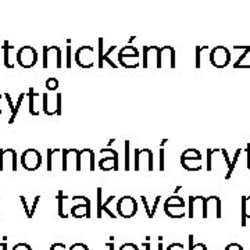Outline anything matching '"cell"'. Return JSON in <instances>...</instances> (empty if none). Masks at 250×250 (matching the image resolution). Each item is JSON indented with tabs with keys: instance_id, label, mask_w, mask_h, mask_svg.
<instances>
[{
	"instance_id": "obj_46",
	"label": "cell",
	"mask_w": 250,
	"mask_h": 250,
	"mask_svg": "<svg viewBox=\"0 0 250 250\" xmlns=\"http://www.w3.org/2000/svg\"><path fill=\"white\" fill-rule=\"evenodd\" d=\"M166 250H185V248H184V245H182V243H179V242H174V243H171L170 246H168Z\"/></svg>"
},
{
	"instance_id": "obj_1",
	"label": "cell",
	"mask_w": 250,
	"mask_h": 250,
	"mask_svg": "<svg viewBox=\"0 0 250 250\" xmlns=\"http://www.w3.org/2000/svg\"><path fill=\"white\" fill-rule=\"evenodd\" d=\"M118 64L124 68H138L141 64V53L135 46H124L118 50Z\"/></svg>"
},
{
	"instance_id": "obj_38",
	"label": "cell",
	"mask_w": 250,
	"mask_h": 250,
	"mask_svg": "<svg viewBox=\"0 0 250 250\" xmlns=\"http://www.w3.org/2000/svg\"><path fill=\"white\" fill-rule=\"evenodd\" d=\"M45 86L47 90L54 92V90H57V88L60 86V83H59V80H56V78H47L45 82Z\"/></svg>"
},
{
	"instance_id": "obj_26",
	"label": "cell",
	"mask_w": 250,
	"mask_h": 250,
	"mask_svg": "<svg viewBox=\"0 0 250 250\" xmlns=\"http://www.w3.org/2000/svg\"><path fill=\"white\" fill-rule=\"evenodd\" d=\"M181 166L187 171H200L203 168L202 160H197V159H182L181 157Z\"/></svg>"
},
{
	"instance_id": "obj_58",
	"label": "cell",
	"mask_w": 250,
	"mask_h": 250,
	"mask_svg": "<svg viewBox=\"0 0 250 250\" xmlns=\"http://www.w3.org/2000/svg\"><path fill=\"white\" fill-rule=\"evenodd\" d=\"M0 207H1V197H0ZM1 210V208H0ZM0 217H1V214H0Z\"/></svg>"
},
{
	"instance_id": "obj_30",
	"label": "cell",
	"mask_w": 250,
	"mask_h": 250,
	"mask_svg": "<svg viewBox=\"0 0 250 250\" xmlns=\"http://www.w3.org/2000/svg\"><path fill=\"white\" fill-rule=\"evenodd\" d=\"M57 205H59V215L62 218H68V215L65 213V196H64V192L59 190L57 192Z\"/></svg>"
},
{
	"instance_id": "obj_10",
	"label": "cell",
	"mask_w": 250,
	"mask_h": 250,
	"mask_svg": "<svg viewBox=\"0 0 250 250\" xmlns=\"http://www.w3.org/2000/svg\"><path fill=\"white\" fill-rule=\"evenodd\" d=\"M21 166L27 171H36L42 166V154L36 149H27L21 154Z\"/></svg>"
},
{
	"instance_id": "obj_17",
	"label": "cell",
	"mask_w": 250,
	"mask_h": 250,
	"mask_svg": "<svg viewBox=\"0 0 250 250\" xmlns=\"http://www.w3.org/2000/svg\"><path fill=\"white\" fill-rule=\"evenodd\" d=\"M159 49L157 46H143L142 49V67L149 68V67H156L157 68V62H159Z\"/></svg>"
},
{
	"instance_id": "obj_50",
	"label": "cell",
	"mask_w": 250,
	"mask_h": 250,
	"mask_svg": "<svg viewBox=\"0 0 250 250\" xmlns=\"http://www.w3.org/2000/svg\"><path fill=\"white\" fill-rule=\"evenodd\" d=\"M4 95H0V114L3 113V103H4Z\"/></svg>"
},
{
	"instance_id": "obj_15",
	"label": "cell",
	"mask_w": 250,
	"mask_h": 250,
	"mask_svg": "<svg viewBox=\"0 0 250 250\" xmlns=\"http://www.w3.org/2000/svg\"><path fill=\"white\" fill-rule=\"evenodd\" d=\"M205 203V196H189V200H188V217L189 218H196V217L203 218Z\"/></svg>"
},
{
	"instance_id": "obj_52",
	"label": "cell",
	"mask_w": 250,
	"mask_h": 250,
	"mask_svg": "<svg viewBox=\"0 0 250 250\" xmlns=\"http://www.w3.org/2000/svg\"><path fill=\"white\" fill-rule=\"evenodd\" d=\"M0 250H7V242H0Z\"/></svg>"
},
{
	"instance_id": "obj_11",
	"label": "cell",
	"mask_w": 250,
	"mask_h": 250,
	"mask_svg": "<svg viewBox=\"0 0 250 250\" xmlns=\"http://www.w3.org/2000/svg\"><path fill=\"white\" fill-rule=\"evenodd\" d=\"M17 171V152L14 149H0V172Z\"/></svg>"
},
{
	"instance_id": "obj_33",
	"label": "cell",
	"mask_w": 250,
	"mask_h": 250,
	"mask_svg": "<svg viewBox=\"0 0 250 250\" xmlns=\"http://www.w3.org/2000/svg\"><path fill=\"white\" fill-rule=\"evenodd\" d=\"M164 206H182V207H187V203H185L184 197H181L179 195H171L164 202Z\"/></svg>"
},
{
	"instance_id": "obj_12",
	"label": "cell",
	"mask_w": 250,
	"mask_h": 250,
	"mask_svg": "<svg viewBox=\"0 0 250 250\" xmlns=\"http://www.w3.org/2000/svg\"><path fill=\"white\" fill-rule=\"evenodd\" d=\"M100 153H104L106 157L99 160V168L103 171H118V153L114 149H102Z\"/></svg>"
},
{
	"instance_id": "obj_37",
	"label": "cell",
	"mask_w": 250,
	"mask_h": 250,
	"mask_svg": "<svg viewBox=\"0 0 250 250\" xmlns=\"http://www.w3.org/2000/svg\"><path fill=\"white\" fill-rule=\"evenodd\" d=\"M189 250H207V246L202 242L195 243V236L189 235Z\"/></svg>"
},
{
	"instance_id": "obj_35",
	"label": "cell",
	"mask_w": 250,
	"mask_h": 250,
	"mask_svg": "<svg viewBox=\"0 0 250 250\" xmlns=\"http://www.w3.org/2000/svg\"><path fill=\"white\" fill-rule=\"evenodd\" d=\"M181 157L182 159H197V160H202V153L199 152L197 149H187L181 154Z\"/></svg>"
},
{
	"instance_id": "obj_40",
	"label": "cell",
	"mask_w": 250,
	"mask_h": 250,
	"mask_svg": "<svg viewBox=\"0 0 250 250\" xmlns=\"http://www.w3.org/2000/svg\"><path fill=\"white\" fill-rule=\"evenodd\" d=\"M160 200H161V196H156L154 197V200H153L152 206H150V214H152V218H154V215H156L157 207H159V205H160Z\"/></svg>"
},
{
	"instance_id": "obj_9",
	"label": "cell",
	"mask_w": 250,
	"mask_h": 250,
	"mask_svg": "<svg viewBox=\"0 0 250 250\" xmlns=\"http://www.w3.org/2000/svg\"><path fill=\"white\" fill-rule=\"evenodd\" d=\"M38 62V52L32 46H22L17 52V64L22 68H32Z\"/></svg>"
},
{
	"instance_id": "obj_25",
	"label": "cell",
	"mask_w": 250,
	"mask_h": 250,
	"mask_svg": "<svg viewBox=\"0 0 250 250\" xmlns=\"http://www.w3.org/2000/svg\"><path fill=\"white\" fill-rule=\"evenodd\" d=\"M242 217L241 224L242 227H246L248 220H250V196H242Z\"/></svg>"
},
{
	"instance_id": "obj_31",
	"label": "cell",
	"mask_w": 250,
	"mask_h": 250,
	"mask_svg": "<svg viewBox=\"0 0 250 250\" xmlns=\"http://www.w3.org/2000/svg\"><path fill=\"white\" fill-rule=\"evenodd\" d=\"M207 50H208V46H196L195 47V67L196 68L202 67V57Z\"/></svg>"
},
{
	"instance_id": "obj_2",
	"label": "cell",
	"mask_w": 250,
	"mask_h": 250,
	"mask_svg": "<svg viewBox=\"0 0 250 250\" xmlns=\"http://www.w3.org/2000/svg\"><path fill=\"white\" fill-rule=\"evenodd\" d=\"M43 59H42V67L49 68L54 67L57 70L62 68V52L59 46H43Z\"/></svg>"
},
{
	"instance_id": "obj_16",
	"label": "cell",
	"mask_w": 250,
	"mask_h": 250,
	"mask_svg": "<svg viewBox=\"0 0 250 250\" xmlns=\"http://www.w3.org/2000/svg\"><path fill=\"white\" fill-rule=\"evenodd\" d=\"M95 171V152L92 149L78 150V168L77 171Z\"/></svg>"
},
{
	"instance_id": "obj_54",
	"label": "cell",
	"mask_w": 250,
	"mask_h": 250,
	"mask_svg": "<svg viewBox=\"0 0 250 250\" xmlns=\"http://www.w3.org/2000/svg\"><path fill=\"white\" fill-rule=\"evenodd\" d=\"M159 250H164L163 249V242H161V239H160V242H159Z\"/></svg>"
},
{
	"instance_id": "obj_34",
	"label": "cell",
	"mask_w": 250,
	"mask_h": 250,
	"mask_svg": "<svg viewBox=\"0 0 250 250\" xmlns=\"http://www.w3.org/2000/svg\"><path fill=\"white\" fill-rule=\"evenodd\" d=\"M96 206H98V208H96V217L98 218H102V215H103V211H102V206H103V200H102V197H103V189L99 187L96 189Z\"/></svg>"
},
{
	"instance_id": "obj_43",
	"label": "cell",
	"mask_w": 250,
	"mask_h": 250,
	"mask_svg": "<svg viewBox=\"0 0 250 250\" xmlns=\"http://www.w3.org/2000/svg\"><path fill=\"white\" fill-rule=\"evenodd\" d=\"M118 250H139V248L135 243H132V242H126Z\"/></svg>"
},
{
	"instance_id": "obj_39",
	"label": "cell",
	"mask_w": 250,
	"mask_h": 250,
	"mask_svg": "<svg viewBox=\"0 0 250 250\" xmlns=\"http://www.w3.org/2000/svg\"><path fill=\"white\" fill-rule=\"evenodd\" d=\"M67 62H65V67L67 68H71L72 65V49H71V39H67Z\"/></svg>"
},
{
	"instance_id": "obj_13",
	"label": "cell",
	"mask_w": 250,
	"mask_h": 250,
	"mask_svg": "<svg viewBox=\"0 0 250 250\" xmlns=\"http://www.w3.org/2000/svg\"><path fill=\"white\" fill-rule=\"evenodd\" d=\"M175 49L172 46H163L159 49L157 68H175Z\"/></svg>"
},
{
	"instance_id": "obj_41",
	"label": "cell",
	"mask_w": 250,
	"mask_h": 250,
	"mask_svg": "<svg viewBox=\"0 0 250 250\" xmlns=\"http://www.w3.org/2000/svg\"><path fill=\"white\" fill-rule=\"evenodd\" d=\"M141 200H142L143 206H145V211H146V215L152 220V214H150V205L147 202V197L146 196H141Z\"/></svg>"
},
{
	"instance_id": "obj_3",
	"label": "cell",
	"mask_w": 250,
	"mask_h": 250,
	"mask_svg": "<svg viewBox=\"0 0 250 250\" xmlns=\"http://www.w3.org/2000/svg\"><path fill=\"white\" fill-rule=\"evenodd\" d=\"M95 47L92 46H81L75 52V64L81 68H92L95 65Z\"/></svg>"
},
{
	"instance_id": "obj_42",
	"label": "cell",
	"mask_w": 250,
	"mask_h": 250,
	"mask_svg": "<svg viewBox=\"0 0 250 250\" xmlns=\"http://www.w3.org/2000/svg\"><path fill=\"white\" fill-rule=\"evenodd\" d=\"M11 250H32V248L28 243H25V242H20L17 245H14V248Z\"/></svg>"
},
{
	"instance_id": "obj_28",
	"label": "cell",
	"mask_w": 250,
	"mask_h": 250,
	"mask_svg": "<svg viewBox=\"0 0 250 250\" xmlns=\"http://www.w3.org/2000/svg\"><path fill=\"white\" fill-rule=\"evenodd\" d=\"M25 96H27V93H20V95H18L17 103L14 104V110H13V113L10 114L9 124H14V123H16V118H17L18 111H20V107H21V104H22V102H24Z\"/></svg>"
},
{
	"instance_id": "obj_14",
	"label": "cell",
	"mask_w": 250,
	"mask_h": 250,
	"mask_svg": "<svg viewBox=\"0 0 250 250\" xmlns=\"http://www.w3.org/2000/svg\"><path fill=\"white\" fill-rule=\"evenodd\" d=\"M203 218H221V199L218 196L206 197Z\"/></svg>"
},
{
	"instance_id": "obj_49",
	"label": "cell",
	"mask_w": 250,
	"mask_h": 250,
	"mask_svg": "<svg viewBox=\"0 0 250 250\" xmlns=\"http://www.w3.org/2000/svg\"><path fill=\"white\" fill-rule=\"evenodd\" d=\"M246 154H248V170L250 171V142H248V146H246Z\"/></svg>"
},
{
	"instance_id": "obj_20",
	"label": "cell",
	"mask_w": 250,
	"mask_h": 250,
	"mask_svg": "<svg viewBox=\"0 0 250 250\" xmlns=\"http://www.w3.org/2000/svg\"><path fill=\"white\" fill-rule=\"evenodd\" d=\"M70 166L78 168V149H62V171L70 170Z\"/></svg>"
},
{
	"instance_id": "obj_47",
	"label": "cell",
	"mask_w": 250,
	"mask_h": 250,
	"mask_svg": "<svg viewBox=\"0 0 250 250\" xmlns=\"http://www.w3.org/2000/svg\"><path fill=\"white\" fill-rule=\"evenodd\" d=\"M50 250H67V249H65V245L62 243V242H54V243H52V246H50Z\"/></svg>"
},
{
	"instance_id": "obj_44",
	"label": "cell",
	"mask_w": 250,
	"mask_h": 250,
	"mask_svg": "<svg viewBox=\"0 0 250 250\" xmlns=\"http://www.w3.org/2000/svg\"><path fill=\"white\" fill-rule=\"evenodd\" d=\"M68 250H89V248L85 245V243H81V242H77V243H74L71 248Z\"/></svg>"
},
{
	"instance_id": "obj_27",
	"label": "cell",
	"mask_w": 250,
	"mask_h": 250,
	"mask_svg": "<svg viewBox=\"0 0 250 250\" xmlns=\"http://www.w3.org/2000/svg\"><path fill=\"white\" fill-rule=\"evenodd\" d=\"M113 56H118V52H117V46H110L107 50L104 52V56H103V62L110 64L111 68H117V62L113 59Z\"/></svg>"
},
{
	"instance_id": "obj_32",
	"label": "cell",
	"mask_w": 250,
	"mask_h": 250,
	"mask_svg": "<svg viewBox=\"0 0 250 250\" xmlns=\"http://www.w3.org/2000/svg\"><path fill=\"white\" fill-rule=\"evenodd\" d=\"M98 67L99 68H103L104 62H103V56H104V39L103 38H99L98 41Z\"/></svg>"
},
{
	"instance_id": "obj_56",
	"label": "cell",
	"mask_w": 250,
	"mask_h": 250,
	"mask_svg": "<svg viewBox=\"0 0 250 250\" xmlns=\"http://www.w3.org/2000/svg\"><path fill=\"white\" fill-rule=\"evenodd\" d=\"M135 39H136V36H131V38H129V43H131V42H134Z\"/></svg>"
},
{
	"instance_id": "obj_24",
	"label": "cell",
	"mask_w": 250,
	"mask_h": 250,
	"mask_svg": "<svg viewBox=\"0 0 250 250\" xmlns=\"http://www.w3.org/2000/svg\"><path fill=\"white\" fill-rule=\"evenodd\" d=\"M233 68H250V45L246 46V49L243 50V53L239 56V59L233 64Z\"/></svg>"
},
{
	"instance_id": "obj_18",
	"label": "cell",
	"mask_w": 250,
	"mask_h": 250,
	"mask_svg": "<svg viewBox=\"0 0 250 250\" xmlns=\"http://www.w3.org/2000/svg\"><path fill=\"white\" fill-rule=\"evenodd\" d=\"M43 107V99L42 95L36 93L35 89L31 86L28 89V111L31 116H39L41 110Z\"/></svg>"
},
{
	"instance_id": "obj_45",
	"label": "cell",
	"mask_w": 250,
	"mask_h": 250,
	"mask_svg": "<svg viewBox=\"0 0 250 250\" xmlns=\"http://www.w3.org/2000/svg\"><path fill=\"white\" fill-rule=\"evenodd\" d=\"M164 170H166V152L163 147H160V171Z\"/></svg>"
},
{
	"instance_id": "obj_48",
	"label": "cell",
	"mask_w": 250,
	"mask_h": 250,
	"mask_svg": "<svg viewBox=\"0 0 250 250\" xmlns=\"http://www.w3.org/2000/svg\"><path fill=\"white\" fill-rule=\"evenodd\" d=\"M224 250H245L243 248H242L239 243H236V242H232V243H229L227 248Z\"/></svg>"
},
{
	"instance_id": "obj_53",
	"label": "cell",
	"mask_w": 250,
	"mask_h": 250,
	"mask_svg": "<svg viewBox=\"0 0 250 250\" xmlns=\"http://www.w3.org/2000/svg\"><path fill=\"white\" fill-rule=\"evenodd\" d=\"M106 246H107L108 250H116V245H114L113 242H110V243H107Z\"/></svg>"
},
{
	"instance_id": "obj_23",
	"label": "cell",
	"mask_w": 250,
	"mask_h": 250,
	"mask_svg": "<svg viewBox=\"0 0 250 250\" xmlns=\"http://www.w3.org/2000/svg\"><path fill=\"white\" fill-rule=\"evenodd\" d=\"M113 205H117V197L114 195L108 196L106 202H103L102 206V211L106 213L110 218H117V208H113Z\"/></svg>"
},
{
	"instance_id": "obj_22",
	"label": "cell",
	"mask_w": 250,
	"mask_h": 250,
	"mask_svg": "<svg viewBox=\"0 0 250 250\" xmlns=\"http://www.w3.org/2000/svg\"><path fill=\"white\" fill-rule=\"evenodd\" d=\"M164 211L172 220H181L188 215L187 207L182 206H164Z\"/></svg>"
},
{
	"instance_id": "obj_51",
	"label": "cell",
	"mask_w": 250,
	"mask_h": 250,
	"mask_svg": "<svg viewBox=\"0 0 250 250\" xmlns=\"http://www.w3.org/2000/svg\"><path fill=\"white\" fill-rule=\"evenodd\" d=\"M142 246L145 250H152V246H150V243H149V242H145Z\"/></svg>"
},
{
	"instance_id": "obj_29",
	"label": "cell",
	"mask_w": 250,
	"mask_h": 250,
	"mask_svg": "<svg viewBox=\"0 0 250 250\" xmlns=\"http://www.w3.org/2000/svg\"><path fill=\"white\" fill-rule=\"evenodd\" d=\"M241 153L242 149H238L236 152H235V156H233V159L231 160V164H229V167H228V170H227V174H225V181H228V179L232 177L233 171L236 168V164H238V160H239V157H241Z\"/></svg>"
},
{
	"instance_id": "obj_4",
	"label": "cell",
	"mask_w": 250,
	"mask_h": 250,
	"mask_svg": "<svg viewBox=\"0 0 250 250\" xmlns=\"http://www.w3.org/2000/svg\"><path fill=\"white\" fill-rule=\"evenodd\" d=\"M42 111L46 116H62V93H56L54 96L49 93H42Z\"/></svg>"
},
{
	"instance_id": "obj_57",
	"label": "cell",
	"mask_w": 250,
	"mask_h": 250,
	"mask_svg": "<svg viewBox=\"0 0 250 250\" xmlns=\"http://www.w3.org/2000/svg\"><path fill=\"white\" fill-rule=\"evenodd\" d=\"M114 142H116V139H110V142H108V146H110V145H113Z\"/></svg>"
},
{
	"instance_id": "obj_6",
	"label": "cell",
	"mask_w": 250,
	"mask_h": 250,
	"mask_svg": "<svg viewBox=\"0 0 250 250\" xmlns=\"http://www.w3.org/2000/svg\"><path fill=\"white\" fill-rule=\"evenodd\" d=\"M138 213V202L132 196H123L117 200V214L123 218H132Z\"/></svg>"
},
{
	"instance_id": "obj_5",
	"label": "cell",
	"mask_w": 250,
	"mask_h": 250,
	"mask_svg": "<svg viewBox=\"0 0 250 250\" xmlns=\"http://www.w3.org/2000/svg\"><path fill=\"white\" fill-rule=\"evenodd\" d=\"M210 62L215 68H225L231 62V52L225 46H215L210 52Z\"/></svg>"
},
{
	"instance_id": "obj_19",
	"label": "cell",
	"mask_w": 250,
	"mask_h": 250,
	"mask_svg": "<svg viewBox=\"0 0 250 250\" xmlns=\"http://www.w3.org/2000/svg\"><path fill=\"white\" fill-rule=\"evenodd\" d=\"M17 49L10 43L9 41L3 42V53H4V65L6 68H14L17 65Z\"/></svg>"
},
{
	"instance_id": "obj_21",
	"label": "cell",
	"mask_w": 250,
	"mask_h": 250,
	"mask_svg": "<svg viewBox=\"0 0 250 250\" xmlns=\"http://www.w3.org/2000/svg\"><path fill=\"white\" fill-rule=\"evenodd\" d=\"M20 199H21V203H22V206H24L25 215H27L29 220H31V218H34V215H35L36 213V208H38V205H39V199H41V196L34 197L31 203H28L27 197L25 196H20Z\"/></svg>"
},
{
	"instance_id": "obj_55",
	"label": "cell",
	"mask_w": 250,
	"mask_h": 250,
	"mask_svg": "<svg viewBox=\"0 0 250 250\" xmlns=\"http://www.w3.org/2000/svg\"><path fill=\"white\" fill-rule=\"evenodd\" d=\"M179 190H181V187H177V188H175V192H174V195H177V193H178Z\"/></svg>"
},
{
	"instance_id": "obj_8",
	"label": "cell",
	"mask_w": 250,
	"mask_h": 250,
	"mask_svg": "<svg viewBox=\"0 0 250 250\" xmlns=\"http://www.w3.org/2000/svg\"><path fill=\"white\" fill-rule=\"evenodd\" d=\"M135 171H153V152L150 149H136L135 150Z\"/></svg>"
},
{
	"instance_id": "obj_36",
	"label": "cell",
	"mask_w": 250,
	"mask_h": 250,
	"mask_svg": "<svg viewBox=\"0 0 250 250\" xmlns=\"http://www.w3.org/2000/svg\"><path fill=\"white\" fill-rule=\"evenodd\" d=\"M129 147H131V142H129V141H125L124 142V152H125L124 170L125 171H129V168H131V163H129V157H131V154H129Z\"/></svg>"
},
{
	"instance_id": "obj_7",
	"label": "cell",
	"mask_w": 250,
	"mask_h": 250,
	"mask_svg": "<svg viewBox=\"0 0 250 250\" xmlns=\"http://www.w3.org/2000/svg\"><path fill=\"white\" fill-rule=\"evenodd\" d=\"M74 205H72L70 214L74 218H90V200L86 196H74Z\"/></svg>"
}]
</instances>
